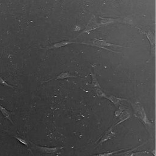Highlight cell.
<instances>
[{
  "mask_svg": "<svg viewBox=\"0 0 156 156\" xmlns=\"http://www.w3.org/2000/svg\"><path fill=\"white\" fill-rule=\"evenodd\" d=\"M30 144L32 145V148L39 151L41 153L43 154H55L57 153L60 150L62 149L64 147H44V146H40L36 145L33 144V142H30Z\"/></svg>",
  "mask_w": 156,
  "mask_h": 156,
  "instance_id": "obj_1",
  "label": "cell"
},
{
  "mask_svg": "<svg viewBox=\"0 0 156 156\" xmlns=\"http://www.w3.org/2000/svg\"><path fill=\"white\" fill-rule=\"evenodd\" d=\"M135 111V115L137 118L140 119L145 124L150 125L151 122H150L148 118L145 114L144 107L140 105L139 103H135L133 106Z\"/></svg>",
  "mask_w": 156,
  "mask_h": 156,
  "instance_id": "obj_2",
  "label": "cell"
},
{
  "mask_svg": "<svg viewBox=\"0 0 156 156\" xmlns=\"http://www.w3.org/2000/svg\"><path fill=\"white\" fill-rule=\"evenodd\" d=\"M93 45L95 46H97L98 48H103L104 49L109 51H112L114 52L113 51H111L109 49L107 48V47H122V46H119V45H116L111 43H109L106 41L105 40H99V39H95L93 40Z\"/></svg>",
  "mask_w": 156,
  "mask_h": 156,
  "instance_id": "obj_3",
  "label": "cell"
},
{
  "mask_svg": "<svg viewBox=\"0 0 156 156\" xmlns=\"http://www.w3.org/2000/svg\"><path fill=\"white\" fill-rule=\"evenodd\" d=\"M72 43H79V44H90L89 43H78V42H75V41H67V40H64V41H62L60 42L56 43L55 44H52L51 46H49V47H48L46 48L47 50H49V49H57V48H60L66 46H67L69 44H72Z\"/></svg>",
  "mask_w": 156,
  "mask_h": 156,
  "instance_id": "obj_4",
  "label": "cell"
},
{
  "mask_svg": "<svg viewBox=\"0 0 156 156\" xmlns=\"http://www.w3.org/2000/svg\"><path fill=\"white\" fill-rule=\"evenodd\" d=\"M115 136V133L112 130V127H111V128H110L106 132V133L101 137V139H100L99 143L98 144V145H102L104 142H105L107 140L112 139L113 137H114Z\"/></svg>",
  "mask_w": 156,
  "mask_h": 156,
  "instance_id": "obj_5",
  "label": "cell"
},
{
  "mask_svg": "<svg viewBox=\"0 0 156 156\" xmlns=\"http://www.w3.org/2000/svg\"><path fill=\"white\" fill-rule=\"evenodd\" d=\"M79 76H75V75H72L71 74H70L68 72H62L58 76H57L56 78H52L50 79H48L46 81L43 82V83H46L48 82H49L51 80H59V79H67V78H76L78 77Z\"/></svg>",
  "mask_w": 156,
  "mask_h": 156,
  "instance_id": "obj_6",
  "label": "cell"
},
{
  "mask_svg": "<svg viewBox=\"0 0 156 156\" xmlns=\"http://www.w3.org/2000/svg\"><path fill=\"white\" fill-rule=\"evenodd\" d=\"M0 112L2 114L3 117H4L5 119H8L9 121H10V122L13 124V122L11 118V115L12 114V112L9 111L5 107L2 106L1 105H0Z\"/></svg>",
  "mask_w": 156,
  "mask_h": 156,
  "instance_id": "obj_7",
  "label": "cell"
},
{
  "mask_svg": "<svg viewBox=\"0 0 156 156\" xmlns=\"http://www.w3.org/2000/svg\"><path fill=\"white\" fill-rule=\"evenodd\" d=\"M130 114L129 113V112H127V111L122 112L120 114V115H119V120L118 121V122L115 124V126H117V125H118L119 124L121 123L122 122H123V121L127 120V119H129V118H130Z\"/></svg>",
  "mask_w": 156,
  "mask_h": 156,
  "instance_id": "obj_8",
  "label": "cell"
},
{
  "mask_svg": "<svg viewBox=\"0 0 156 156\" xmlns=\"http://www.w3.org/2000/svg\"><path fill=\"white\" fill-rule=\"evenodd\" d=\"M106 98L109 100L114 105H118L119 104V103L122 101V100H125L126 99H123V98H117V97H115L113 96H107Z\"/></svg>",
  "mask_w": 156,
  "mask_h": 156,
  "instance_id": "obj_9",
  "label": "cell"
},
{
  "mask_svg": "<svg viewBox=\"0 0 156 156\" xmlns=\"http://www.w3.org/2000/svg\"><path fill=\"white\" fill-rule=\"evenodd\" d=\"M144 34H145L147 37H148V39L149 40L150 43H151V45L152 47L154 46V44H155V39H154V35L152 33H151L150 31H148V33H145V32H144L143 33Z\"/></svg>",
  "mask_w": 156,
  "mask_h": 156,
  "instance_id": "obj_10",
  "label": "cell"
},
{
  "mask_svg": "<svg viewBox=\"0 0 156 156\" xmlns=\"http://www.w3.org/2000/svg\"><path fill=\"white\" fill-rule=\"evenodd\" d=\"M91 76L92 77V83H91V86L94 88H98L101 89V87L99 85V83L98 82V79L96 77V74H91Z\"/></svg>",
  "mask_w": 156,
  "mask_h": 156,
  "instance_id": "obj_11",
  "label": "cell"
},
{
  "mask_svg": "<svg viewBox=\"0 0 156 156\" xmlns=\"http://www.w3.org/2000/svg\"><path fill=\"white\" fill-rule=\"evenodd\" d=\"M13 137H15V139H16L22 144L24 145L25 146H26L27 147H29V142H28L27 140L25 137L21 136H13Z\"/></svg>",
  "mask_w": 156,
  "mask_h": 156,
  "instance_id": "obj_12",
  "label": "cell"
},
{
  "mask_svg": "<svg viewBox=\"0 0 156 156\" xmlns=\"http://www.w3.org/2000/svg\"><path fill=\"white\" fill-rule=\"evenodd\" d=\"M128 148H124V149H121V150H118L117 151H112V152H110V153H102V154H97V155H94V156H113L114 154L118 153V152H121L122 151H125Z\"/></svg>",
  "mask_w": 156,
  "mask_h": 156,
  "instance_id": "obj_13",
  "label": "cell"
},
{
  "mask_svg": "<svg viewBox=\"0 0 156 156\" xmlns=\"http://www.w3.org/2000/svg\"><path fill=\"white\" fill-rule=\"evenodd\" d=\"M130 156H152L147 151H139L136 153H132Z\"/></svg>",
  "mask_w": 156,
  "mask_h": 156,
  "instance_id": "obj_14",
  "label": "cell"
},
{
  "mask_svg": "<svg viewBox=\"0 0 156 156\" xmlns=\"http://www.w3.org/2000/svg\"><path fill=\"white\" fill-rule=\"evenodd\" d=\"M95 89H96V94L98 95V97H99V98H106L107 96L106 95V94L103 91H102V90L100 88H96Z\"/></svg>",
  "mask_w": 156,
  "mask_h": 156,
  "instance_id": "obj_15",
  "label": "cell"
},
{
  "mask_svg": "<svg viewBox=\"0 0 156 156\" xmlns=\"http://www.w3.org/2000/svg\"><path fill=\"white\" fill-rule=\"evenodd\" d=\"M0 85H4V86H6V87H9V88H12V89H15V87H13V86H12V85H10V84H9L4 79H3L1 76H0Z\"/></svg>",
  "mask_w": 156,
  "mask_h": 156,
  "instance_id": "obj_16",
  "label": "cell"
},
{
  "mask_svg": "<svg viewBox=\"0 0 156 156\" xmlns=\"http://www.w3.org/2000/svg\"><path fill=\"white\" fill-rule=\"evenodd\" d=\"M123 112V109L122 107H119L118 108V109L117 110V111H115V117H118V116L120 115V114Z\"/></svg>",
  "mask_w": 156,
  "mask_h": 156,
  "instance_id": "obj_17",
  "label": "cell"
},
{
  "mask_svg": "<svg viewBox=\"0 0 156 156\" xmlns=\"http://www.w3.org/2000/svg\"><path fill=\"white\" fill-rule=\"evenodd\" d=\"M151 152H152V154L154 155V156H156V151L155 150L151 151Z\"/></svg>",
  "mask_w": 156,
  "mask_h": 156,
  "instance_id": "obj_18",
  "label": "cell"
},
{
  "mask_svg": "<svg viewBox=\"0 0 156 156\" xmlns=\"http://www.w3.org/2000/svg\"><path fill=\"white\" fill-rule=\"evenodd\" d=\"M0 100H4L3 98H0Z\"/></svg>",
  "mask_w": 156,
  "mask_h": 156,
  "instance_id": "obj_19",
  "label": "cell"
}]
</instances>
